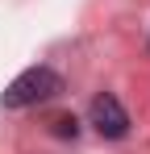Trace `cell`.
<instances>
[{"instance_id": "1", "label": "cell", "mask_w": 150, "mask_h": 154, "mask_svg": "<svg viewBox=\"0 0 150 154\" xmlns=\"http://www.w3.org/2000/svg\"><path fill=\"white\" fill-rule=\"evenodd\" d=\"M63 92V75L50 71V67H29L4 88V108H29V104L54 100Z\"/></svg>"}, {"instance_id": "2", "label": "cell", "mask_w": 150, "mask_h": 154, "mask_svg": "<svg viewBox=\"0 0 150 154\" xmlns=\"http://www.w3.org/2000/svg\"><path fill=\"white\" fill-rule=\"evenodd\" d=\"M88 112H92V125H96L104 137H125V133H129V112L121 108V100H117L113 92H100Z\"/></svg>"}, {"instance_id": "3", "label": "cell", "mask_w": 150, "mask_h": 154, "mask_svg": "<svg viewBox=\"0 0 150 154\" xmlns=\"http://www.w3.org/2000/svg\"><path fill=\"white\" fill-rule=\"evenodd\" d=\"M54 133H58V137H75V133H79V121H75V117H54Z\"/></svg>"}]
</instances>
